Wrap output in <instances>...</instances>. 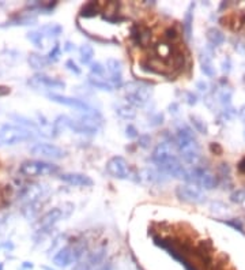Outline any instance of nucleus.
Masks as SVG:
<instances>
[{
	"mask_svg": "<svg viewBox=\"0 0 245 270\" xmlns=\"http://www.w3.org/2000/svg\"><path fill=\"white\" fill-rule=\"evenodd\" d=\"M175 145L184 163L193 165V167L198 165L199 160H200V146H199L198 139L195 138L193 130L191 127H188L185 124L179 127L177 134H176Z\"/></svg>",
	"mask_w": 245,
	"mask_h": 270,
	"instance_id": "f257e3e1",
	"label": "nucleus"
},
{
	"mask_svg": "<svg viewBox=\"0 0 245 270\" xmlns=\"http://www.w3.org/2000/svg\"><path fill=\"white\" fill-rule=\"evenodd\" d=\"M125 90V99L129 104L135 106H143L147 101L152 99L154 89L145 82H127L124 85Z\"/></svg>",
	"mask_w": 245,
	"mask_h": 270,
	"instance_id": "f03ea898",
	"label": "nucleus"
},
{
	"mask_svg": "<svg viewBox=\"0 0 245 270\" xmlns=\"http://www.w3.org/2000/svg\"><path fill=\"white\" fill-rule=\"evenodd\" d=\"M19 172H21V175L26 177L51 176V175L58 173L59 167L47 163V161H41V160H29L21 164Z\"/></svg>",
	"mask_w": 245,
	"mask_h": 270,
	"instance_id": "7ed1b4c3",
	"label": "nucleus"
},
{
	"mask_svg": "<svg viewBox=\"0 0 245 270\" xmlns=\"http://www.w3.org/2000/svg\"><path fill=\"white\" fill-rule=\"evenodd\" d=\"M102 119L98 112L94 113H83L79 119H70L68 127L78 134H95L101 127Z\"/></svg>",
	"mask_w": 245,
	"mask_h": 270,
	"instance_id": "20e7f679",
	"label": "nucleus"
},
{
	"mask_svg": "<svg viewBox=\"0 0 245 270\" xmlns=\"http://www.w3.org/2000/svg\"><path fill=\"white\" fill-rule=\"evenodd\" d=\"M33 138L31 131L22 126L4 124L0 129V143L1 145H17L22 142L29 141Z\"/></svg>",
	"mask_w": 245,
	"mask_h": 270,
	"instance_id": "39448f33",
	"label": "nucleus"
},
{
	"mask_svg": "<svg viewBox=\"0 0 245 270\" xmlns=\"http://www.w3.org/2000/svg\"><path fill=\"white\" fill-rule=\"evenodd\" d=\"M82 255V248L78 246H65L60 248L53 257V265L58 268H67L72 262H75Z\"/></svg>",
	"mask_w": 245,
	"mask_h": 270,
	"instance_id": "423d86ee",
	"label": "nucleus"
},
{
	"mask_svg": "<svg viewBox=\"0 0 245 270\" xmlns=\"http://www.w3.org/2000/svg\"><path fill=\"white\" fill-rule=\"evenodd\" d=\"M48 99L51 101H53V102L61 104V105L75 108V109L83 112V113H94V112H97V109H94L93 106L89 105L86 101L79 100V99H75V97H68V96H61V94L56 93H49L48 94Z\"/></svg>",
	"mask_w": 245,
	"mask_h": 270,
	"instance_id": "0eeeda50",
	"label": "nucleus"
},
{
	"mask_svg": "<svg viewBox=\"0 0 245 270\" xmlns=\"http://www.w3.org/2000/svg\"><path fill=\"white\" fill-rule=\"evenodd\" d=\"M106 172L115 179H131L132 176L128 163L120 156H115L106 163Z\"/></svg>",
	"mask_w": 245,
	"mask_h": 270,
	"instance_id": "6e6552de",
	"label": "nucleus"
},
{
	"mask_svg": "<svg viewBox=\"0 0 245 270\" xmlns=\"http://www.w3.org/2000/svg\"><path fill=\"white\" fill-rule=\"evenodd\" d=\"M176 195L177 198L183 202H187V203H200L203 202L204 197L202 190L195 184H180L179 187L176 188Z\"/></svg>",
	"mask_w": 245,
	"mask_h": 270,
	"instance_id": "1a4fd4ad",
	"label": "nucleus"
},
{
	"mask_svg": "<svg viewBox=\"0 0 245 270\" xmlns=\"http://www.w3.org/2000/svg\"><path fill=\"white\" fill-rule=\"evenodd\" d=\"M65 207H67V203H64L63 206H60V207H55L52 210L47 211L40 220V231L47 232L49 229H52L53 225L56 223H59L61 218L70 216V213L72 211V209L65 210Z\"/></svg>",
	"mask_w": 245,
	"mask_h": 270,
	"instance_id": "9d476101",
	"label": "nucleus"
},
{
	"mask_svg": "<svg viewBox=\"0 0 245 270\" xmlns=\"http://www.w3.org/2000/svg\"><path fill=\"white\" fill-rule=\"evenodd\" d=\"M29 86L33 89H47V90H59V89H64L65 83L63 81H60L58 78H52L48 76L45 74H34L30 78Z\"/></svg>",
	"mask_w": 245,
	"mask_h": 270,
	"instance_id": "9b49d317",
	"label": "nucleus"
},
{
	"mask_svg": "<svg viewBox=\"0 0 245 270\" xmlns=\"http://www.w3.org/2000/svg\"><path fill=\"white\" fill-rule=\"evenodd\" d=\"M30 152L33 156L45 160H60L65 156L63 149L52 143H35L34 146L30 149Z\"/></svg>",
	"mask_w": 245,
	"mask_h": 270,
	"instance_id": "f8f14e48",
	"label": "nucleus"
},
{
	"mask_svg": "<svg viewBox=\"0 0 245 270\" xmlns=\"http://www.w3.org/2000/svg\"><path fill=\"white\" fill-rule=\"evenodd\" d=\"M47 188L41 186L38 183L30 184L22 190L21 193V198L25 201V205H38V201L47 194Z\"/></svg>",
	"mask_w": 245,
	"mask_h": 270,
	"instance_id": "ddd939ff",
	"label": "nucleus"
},
{
	"mask_svg": "<svg viewBox=\"0 0 245 270\" xmlns=\"http://www.w3.org/2000/svg\"><path fill=\"white\" fill-rule=\"evenodd\" d=\"M173 156H176L175 152V145L172 142H161L158 143L155 149L153 150L152 154V161L154 164L159 167V165L165 163L166 160L172 159Z\"/></svg>",
	"mask_w": 245,
	"mask_h": 270,
	"instance_id": "4468645a",
	"label": "nucleus"
},
{
	"mask_svg": "<svg viewBox=\"0 0 245 270\" xmlns=\"http://www.w3.org/2000/svg\"><path fill=\"white\" fill-rule=\"evenodd\" d=\"M60 180H63L70 186H75V187H92L93 186L92 177L88 176V175H83V173H76V172L60 175Z\"/></svg>",
	"mask_w": 245,
	"mask_h": 270,
	"instance_id": "2eb2a0df",
	"label": "nucleus"
},
{
	"mask_svg": "<svg viewBox=\"0 0 245 270\" xmlns=\"http://www.w3.org/2000/svg\"><path fill=\"white\" fill-rule=\"evenodd\" d=\"M131 37L136 45L147 47L152 41V32L145 26H135L134 29L131 30Z\"/></svg>",
	"mask_w": 245,
	"mask_h": 270,
	"instance_id": "dca6fc26",
	"label": "nucleus"
},
{
	"mask_svg": "<svg viewBox=\"0 0 245 270\" xmlns=\"http://www.w3.org/2000/svg\"><path fill=\"white\" fill-rule=\"evenodd\" d=\"M40 34L42 35V38H56L59 35L61 34V26L56 24H49V25H44L40 30Z\"/></svg>",
	"mask_w": 245,
	"mask_h": 270,
	"instance_id": "f3484780",
	"label": "nucleus"
},
{
	"mask_svg": "<svg viewBox=\"0 0 245 270\" xmlns=\"http://www.w3.org/2000/svg\"><path fill=\"white\" fill-rule=\"evenodd\" d=\"M200 186V188H204V190H213L218 186V179H216L215 175H213L211 172L206 170L203 173V176L200 177V180L198 182V187Z\"/></svg>",
	"mask_w": 245,
	"mask_h": 270,
	"instance_id": "a211bd4d",
	"label": "nucleus"
},
{
	"mask_svg": "<svg viewBox=\"0 0 245 270\" xmlns=\"http://www.w3.org/2000/svg\"><path fill=\"white\" fill-rule=\"evenodd\" d=\"M28 62H29L30 67H33L34 70H42V68H45L49 65V60H48L47 56L38 55V53H31Z\"/></svg>",
	"mask_w": 245,
	"mask_h": 270,
	"instance_id": "6ab92c4d",
	"label": "nucleus"
},
{
	"mask_svg": "<svg viewBox=\"0 0 245 270\" xmlns=\"http://www.w3.org/2000/svg\"><path fill=\"white\" fill-rule=\"evenodd\" d=\"M207 40H209L211 45L219 47L225 41V35H223L221 30H218L216 28H211V29L207 30Z\"/></svg>",
	"mask_w": 245,
	"mask_h": 270,
	"instance_id": "aec40b11",
	"label": "nucleus"
},
{
	"mask_svg": "<svg viewBox=\"0 0 245 270\" xmlns=\"http://www.w3.org/2000/svg\"><path fill=\"white\" fill-rule=\"evenodd\" d=\"M37 22V18L31 15H19L10 19L7 25L8 26H28V25H34Z\"/></svg>",
	"mask_w": 245,
	"mask_h": 270,
	"instance_id": "412c9836",
	"label": "nucleus"
},
{
	"mask_svg": "<svg viewBox=\"0 0 245 270\" xmlns=\"http://www.w3.org/2000/svg\"><path fill=\"white\" fill-rule=\"evenodd\" d=\"M89 81H90V83L93 85L94 88L99 89V90H104V92H112L113 90V86L108 82V79H106L105 76L104 78H99V76L90 75Z\"/></svg>",
	"mask_w": 245,
	"mask_h": 270,
	"instance_id": "4be33fe9",
	"label": "nucleus"
},
{
	"mask_svg": "<svg viewBox=\"0 0 245 270\" xmlns=\"http://www.w3.org/2000/svg\"><path fill=\"white\" fill-rule=\"evenodd\" d=\"M79 56H81V62L83 65H89L94 56V49L92 45L89 44H85L79 48Z\"/></svg>",
	"mask_w": 245,
	"mask_h": 270,
	"instance_id": "5701e85b",
	"label": "nucleus"
},
{
	"mask_svg": "<svg viewBox=\"0 0 245 270\" xmlns=\"http://www.w3.org/2000/svg\"><path fill=\"white\" fill-rule=\"evenodd\" d=\"M106 70L109 72V76L122 75V63L117 59H109L106 62Z\"/></svg>",
	"mask_w": 245,
	"mask_h": 270,
	"instance_id": "b1692460",
	"label": "nucleus"
},
{
	"mask_svg": "<svg viewBox=\"0 0 245 270\" xmlns=\"http://www.w3.org/2000/svg\"><path fill=\"white\" fill-rule=\"evenodd\" d=\"M200 68H202V72H203L204 75L207 76H214L215 75V68H214V66L211 63L210 56H207V55H204V58H202V63H200Z\"/></svg>",
	"mask_w": 245,
	"mask_h": 270,
	"instance_id": "393cba45",
	"label": "nucleus"
},
{
	"mask_svg": "<svg viewBox=\"0 0 245 270\" xmlns=\"http://www.w3.org/2000/svg\"><path fill=\"white\" fill-rule=\"evenodd\" d=\"M68 124H70V118H68V116H59V118L53 122V130H55L56 134H59V133H61L64 129H67Z\"/></svg>",
	"mask_w": 245,
	"mask_h": 270,
	"instance_id": "a878e982",
	"label": "nucleus"
},
{
	"mask_svg": "<svg viewBox=\"0 0 245 270\" xmlns=\"http://www.w3.org/2000/svg\"><path fill=\"white\" fill-rule=\"evenodd\" d=\"M116 113L122 119H132L135 118V115H136V112L131 108V106H117L116 108Z\"/></svg>",
	"mask_w": 245,
	"mask_h": 270,
	"instance_id": "bb28decb",
	"label": "nucleus"
},
{
	"mask_svg": "<svg viewBox=\"0 0 245 270\" xmlns=\"http://www.w3.org/2000/svg\"><path fill=\"white\" fill-rule=\"evenodd\" d=\"M192 8L193 6L188 8L187 14H185V21H184V29H185V34L188 38L191 37V33H192Z\"/></svg>",
	"mask_w": 245,
	"mask_h": 270,
	"instance_id": "cd10ccee",
	"label": "nucleus"
},
{
	"mask_svg": "<svg viewBox=\"0 0 245 270\" xmlns=\"http://www.w3.org/2000/svg\"><path fill=\"white\" fill-rule=\"evenodd\" d=\"M28 40L29 41H31L33 44H34L37 48H42L44 45H42V42H44V38H42V35L40 34V32L38 30H35V32H30V33H28Z\"/></svg>",
	"mask_w": 245,
	"mask_h": 270,
	"instance_id": "c85d7f7f",
	"label": "nucleus"
},
{
	"mask_svg": "<svg viewBox=\"0 0 245 270\" xmlns=\"http://www.w3.org/2000/svg\"><path fill=\"white\" fill-rule=\"evenodd\" d=\"M105 67L101 65L99 62H95V63H92L90 66V72H92V76H99V78H104L105 76Z\"/></svg>",
	"mask_w": 245,
	"mask_h": 270,
	"instance_id": "c756f323",
	"label": "nucleus"
},
{
	"mask_svg": "<svg viewBox=\"0 0 245 270\" xmlns=\"http://www.w3.org/2000/svg\"><path fill=\"white\" fill-rule=\"evenodd\" d=\"M191 122H192L193 127H195L196 131L202 133V134H207L209 133L207 126H206V123L200 118H198V116H191Z\"/></svg>",
	"mask_w": 245,
	"mask_h": 270,
	"instance_id": "7c9ffc66",
	"label": "nucleus"
},
{
	"mask_svg": "<svg viewBox=\"0 0 245 270\" xmlns=\"http://www.w3.org/2000/svg\"><path fill=\"white\" fill-rule=\"evenodd\" d=\"M97 14V4L95 3H90V4H86V6L83 7V10H82L81 15L82 17H94Z\"/></svg>",
	"mask_w": 245,
	"mask_h": 270,
	"instance_id": "2f4dec72",
	"label": "nucleus"
},
{
	"mask_svg": "<svg viewBox=\"0 0 245 270\" xmlns=\"http://www.w3.org/2000/svg\"><path fill=\"white\" fill-rule=\"evenodd\" d=\"M60 55H61V49H60V45L56 44L55 47L49 51V53L47 55L48 60H49V63H53V62H58L59 58H60Z\"/></svg>",
	"mask_w": 245,
	"mask_h": 270,
	"instance_id": "473e14b6",
	"label": "nucleus"
},
{
	"mask_svg": "<svg viewBox=\"0 0 245 270\" xmlns=\"http://www.w3.org/2000/svg\"><path fill=\"white\" fill-rule=\"evenodd\" d=\"M219 100L223 105H229L230 104V100H232V90H229V89H225V90H222L221 96H219Z\"/></svg>",
	"mask_w": 245,
	"mask_h": 270,
	"instance_id": "72a5a7b5",
	"label": "nucleus"
},
{
	"mask_svg": "<svg viewBox=\"0 0 245 270\" xmlns=\"http://www.w3.org/2000/svg\"><path fill=\"white\" fill-rule=\"evenodd\" d=\"M230 200L233 201L234 203H243V202H245V191H243V190L236 191L232 194Z\"/></svg>",
	"mask_w": 245,
	"mask_h": 270,
	"instance_id": "f704fd0d",
	"label": "nucleus"
},
{
	"mask_svg": "<svg viewBox=\"0 0 245 270\" xmlns=\"http://www.w3.org/2000/svg\"><path fill=\"white\" fill-rule=\"evenodd\" d=\"M177 37H179V34H177L176 29L169 28V29L165 30V40H166V42H170V44H172V41H175Z\"/></svg>",
	"mask_w": 245,
	"mask_h": 270,
	"instance_id": "c9c22d12",
	"label": "nucleus"
},
{
	"mask_svg": "<svg viewBox=\"0 0 245 270\" xmlns=\"http://www.w3.org/2000/svg\"><path fill=\"white\" fill-rule=\"evenodd\" d=\"M65 67L71 71V72H75V74H81V68L78 67V66L72 62V60H68L67 63H65Z\"/></svg>",
	"mask_w": 245,
	"mask_h": 270,
	"instance_id": "e433bc0d",
	"label": "nucleus"
},
{
	"mask_svg": "<svg viewBox=\"0 0 245 270\" xmlns=\"http://www.w3.org/2000/svg\"><path fill=\"white\" fill-rule=\"evenodd\" d=\"M125 131H127V136H128V138H136V136H138V131H136V129H135L134 126H131V124L125 129Z\"/></svg>",
	"mask_w": 245,
	"mask_h": 270,
	"instance_id": "4c0bfd02",
	"label": "nucleus"
},
{
	"mask_svg": "<svg viewBox=\"0 0 245 270\" xmlns=\"http://www.w3.org/2000/svg\"><path fill=\"white\" fill-rule=\"evenodd\" d=\"M239 169L241 173H244L245 175V157L239 163Z\"/></svg>",
	"mask_w": 245,
	"mask_h": 270,
	"instance_id": "58836bf2",
	"label": "nucleus"
},
{
	"mask_svg": "<svg viewBox=\"0 0 245 270\" xmlns=\"http://www.w3.org/2000/svg\"><path fill=\"white\" fill-rule=\"evenodd\" d=\"M10 93V89L4 88V86H0V96H6Z\"/></svg>",
	"mask_w": 245,
	"mask_h": 270,
	"instance_id": "ea45409f",
	"label": "nucleus"
},
{
	"mask_svg": "<svg viewBox=\"0 0 245 270\" xmlns=\"http://www.w3.org/2000/svg\"><path fill=\"white\" fill-rule=\"evenodd\" d=\"M97 270H111V266L108 265V266H102V268H99V269Z\"/></svg>",
	"mask_w": 245,
	"mask_h": 270,
	"instance_id": "a19ab883",
	"label": "nucleus"
},
{
	"mask_svg": "<svg viewBox=\"0 0 245 270\" xmlns=\"http://www.w3.org/2000/svg\"><path fill=\"white\" fill-rule=\"evenodd\" d=\"M240 113H241V116H244V118H245V106H244V108H241Z\"/></svg>",
	"mask_w": 245,
	"mask_h": 270,
	"instance_id": "79ce46f5",
	"label": "nucleus"
},
{
	"mask_svg": "<svg viewBox=\"0 0 245 270\" xmlns=\"http://www.w3.org/2000/svg\"><path fill=\"white\" fill-rule=\"evenodd\" d=\"M0 270H3V264H0Z\"/></svg>",
	"mask_w": 245,
	"mask_h": 270,
	"instance_id": "37998d69",
	"label": "nucleus"
}]
</instances>
